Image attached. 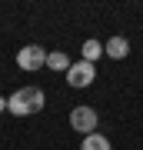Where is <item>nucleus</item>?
Wrapping results in <instances>:
<instances>
[{
    "instance_id": "obj_1",
    "label": "nucleus",
    "mask_w": 143,
    "mask_h": 150,
    "mask_svg": "<svg viewBox=\"0 0 143 150\" xmlns=\"http://www.w3.org/2000/svg\"><path fill=\"white\" fill-rule=\"evenodd\" d=\"M7 107H10L13 117H30V113H37L43 107V93L37 87H23V90H17L10 100H7Z\"/></svg>"
},
{
    "instance_id": "obj_2",
    "label": "nucleus",
    "mask_w": 143,
    "mask_h": 150,
    "mask_svg": "<svg viewBox=\"0 0 143 150\" xmlns=\"http://www.w3.org/2000/svg\"><path fill=\"white\" fill-rule=\"evenodd\" d=\"M70 127H73V130H80V134H87V137H90L93 130H97V113H93L90 107H77L73 113H70Z\"/></svg>"
},
{
    "instance_id": "obj_3",
    "label": "nucleus",
    "mask_w": 143,
    "mask_h": 150,
    "mask_svg": "<svg viewBox=\"0 0 143 150\" xmlns=\"http://www.w3.org/2000/svg\"><path fill=\"white\" fill-rule=\"evenodd\" d=\"M43 64H47V50H40V47H23L17 54V67L20 70H40Z\"/></svg>"
},
{
    "instance_id": "obj_4",
    "label": "nucleus",
    "mask_w": 143,
    "mask_h": 150,
    "mask_svg": "<svg viewBox=\"0 0 143 150\" xmlns=\"http://www.w3.org/2000/svg\"><path fill=\"white\" fill-rule=\"evenodd\" d=\"M97 77V70H93V64H87V60H80V64H70V70H67V80L73 83V87H87Z\"/></svg>"
},
{
    "instance_id": "obj_5",
    "label": "nucleus",
    "mask_w": 143,
    "mask_h": 150,
    "mask_svg": "<svg viewBox=\"0 0 143 150\" xmlns=\"http://www.w3.org/2000/svg\"><path fill=\"white\" fill-rule=\"evenodd\" d=\"M103 50H106V57H113V60H123V57H127V54H130V43H127V40H123V37H113V40H110V43H106V47H103Z\"/></svg>"
},
{
    "instance_id": "obj_6",
    "label": "nucleus",
    "mask_w": 143,
    "mask_h": 150,
    "mask_svg": "<svg viewBox=\"0 0 143 150\" xmlns=\"http://www.w3.org/2000/svg\"><path fill=\"white\" fill-rule=\"evenodd\" d=\"M43 67H50V70H70V60L63 50H57V54H47V64Z\"/></svg>"
},
{
    "instance_id": "obj_7",
    "label": "nucleus",
    "mask_w": 143,
    "mask_h": 150,
    "mask_svg": "<svg viewBox=\"0 0 143 150\" xmlns=\"http://www.w3.org/2000/svg\"><path fill=\"white\" fill-rule=\"evenodd\" d=\"M80 150H110V140L100 137V134H90V137H83V147Z\"/></svg>"
},
{
    "instance_id": "obj_8",
    "label": "nucleus",
    "mask_w": 143,
    "mask_h": 150,
    "mask_svg": "<svg viewBox=\"0 0 143 150\" xmlns=\"http://www.w3.org/2000/svg\"><path fill=\"white\" fill-rule=\"evenodd\" d=\"M80 54H83V60H87V64H93L97 57H103V47H100V43H97V40H87Z\"/></svg>"
},
{
    "instance_id": "obj_9",
    "label": "nucleus",
    "mask_w": 143,
    "mask_h": 150,
    "mask_svg": "<svg viewBox=\"0 0 143 150\" xmlns=\"http://www.w3.org/2000/svg\"><path fill=\"white\" fill-rule=\"evenodd\" d=\"M7 110V100H4V97H0V113H4Z\"/></svg>"
}]
</instances>
